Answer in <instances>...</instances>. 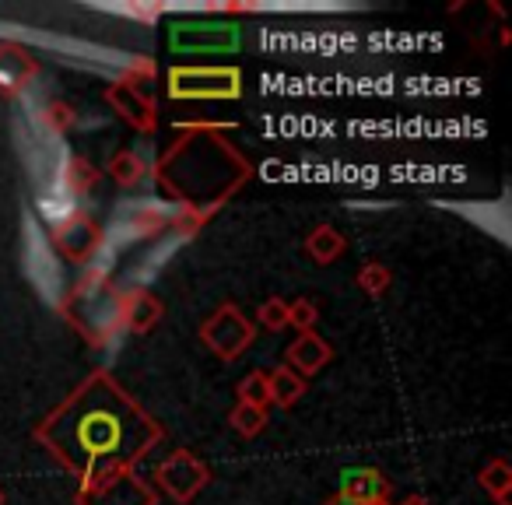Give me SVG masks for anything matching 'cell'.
I'll list each match as a JSON object with an SVG mask.
<instances>
[{
	"label": "cell",
	"instance_id": "6da1fadb",
	"mask_svg": "<svg viewBox=\"0 0 512 505\" xmlns=\"http://www.w3.org/2000/svg\"><path fill=\"white\" fill-rule=\"evenodd\" d=\"M123 439V421L113 407H92L88 414H81L74 425V442L85 456H106L116 453Z\"/></svg>",
	"mask_w": 512,
	"mask_h": 505
}]
</instances>
